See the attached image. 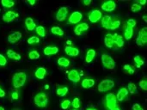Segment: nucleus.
<instances>
[{
	"mask_svg": "<svg viewBox=\"0 0 147 110\" xmlns=\"http://www.w3.org/2000/svg\"><path fill=\"white\" fill-rule=\"evenodd\" d=\"M26 81H27V74L24 72H18L14 73L11 79L12 86L15 89H19L21 87H23Z\"/></svg>",
	"mask_w": 147,
	"mask_h": 110,
	"instance_id": "1",
	"label": "nucleus"
},
{
	"mask_svg": "<svg viewBox=\"0 0 147 110\" xmlns=\"http://www.w3.org/2000/svg\"><path fill=\"white\" fill-rule=\"evenodd\" d=\"M48 96L45 92H38L34 97V103L39 108H46L48 105Z\"/></svg>",
	"mask_w": 147,
	"mask_h": 110,
	"instance_id": "2",
	"label": "nucleus"
},
{
	"mask_svg": "<svg viewBox=\"0 0 147 110\" xmlns=\"http://www.w3.org/2000/svg\"><path fill=\"white\" fill-rule=\"evenodd\" d=\"M101 59H102V65H103L106 69L113 70V69L115 68L116 63H115V59H114L111 56H109V54H107V53H102Z\"/></svg>",
	"mask_w": 147,
	"mask_h": 110,
	"instance_id": "3",
	"label": "nucleus"
},
{
	"mask_svg": "<svg viewBox=\"0 0 147 110\" xmlns=\"http://www.w3.org/2000/svg\"><path fill=\"white\" fill-rule=\"evenodd\" d=\"M105 105L109 110H114L117 108V99L114 93L107 94L105 97Z\"/></svg>",
	"mask_w": 147,
	"mask_h": 110,
	"instance_id": "4",
	"label": "nucleus"
},
{
	"mask_svg": "<svg viewBox=\"0 0 147 110\" xmlns=\"http://www.w3.org/2000/svg\"><path fill=\"white\" fill-rule=\"evenodd\" d=\"M115 86V82L111 79H103L97 87V90L99 92H106L114 88Z\"/></svg>",
	"mask_w": 147,
	"mask_h": 110,
	"instance_id": "5",
	"label": "nucleus"
},
{
	"mask_svg": "<svg viewBox=\"0 0 147 110\" xmlns=\"http://www.w3.org/2000/svg\"><path fill=\"white\" fill-rule=\"evenodd\" d=\"M147 43V28H143L140 30L139 35L136 39V44L140 47H143Z\"/></svg>",
	"mask_w": 147,
	"mask_h": 110,
	"instance_id": "6",
	"label": "nucleus"
},
{
	"mask_svg": "<svg viewBox=\"0 0 147 110\" xmlns=\"http://www.w3.org/2000/svg\"><path fill=\"white\" fill-rule=\"evenodd\" d=\"M102 17V13L99 9H92L90 12L88 14V18L90 22L96 23L98 21H100Z\"/></svg>",
	"mask_w": 147,
	"mask_h": 110,
	"instance_id": "7",
	"label": "nucleus"
},
{
	"mask_svg": "<svg viewBox=\"0 0 147 110\" xmlns=\"http://www.w3.org/2000/svg\"><path fill=\"white\" fill-rule=\"evenodd\" d=\"M19 16V14L14 10H9L7 12H5L3 16H2V19L3 22H7V23H9L11 22H13L16 18H17Z\"/></svg>",
	"mask_w": 147,
	"mask_h": 110,
	"instance_id": "8",
	"label": "nucleus"
},
{
	"mask_svg": "<svg viewBox=\"0 0 147 110\" xmlns=\"http://www.w3.org/2000/svg\"><path fill=\"white\" fill-rule=\"evenodd\" d=\"M67 16H68V9H67V7L63 6V7H60L59 9V10L57 11L55 18L59 22H63L66 19Z\"/></svg>",
	"mask_w": 147,
	"mask_h": 110,
	"instance_id": "9",
	"label": "nucleus"
},
{
	"mask_svg": "<svg viewBox=\"0 0 147 110\" xmlns=\"http://www.w3.org/2000/svg\"><path fill=\"white\" fill-rule=\"evenodd\" d=\"M83 18V14L80 11H74L71 14L68 19L69 24H77Z\"/></svg>",
	"mask_w": 147,
	"mask_h": 110,
	"instance_id": "10",
	"label": "nucleus"
},
{
	"mask_svg": "<svg viewBox=\"0 0 147 110\" xmlns=\"http://www.w3.org/2000/svg\"><path fill=\"white\" fill-rule=\"evenodd\" d=\"M67 77H68V79L72 82V83H78L81 79V75L79 74L78 71V70H75V69H72L68 73H67Z\"/></svg>",
	"mask_w": 147,
	"mask_h": 110,
	"instance_id": "11",
	"label": "nucleus"
},
{
	"mask_svg": "<svg viewBox=\"0 0 147 110\" xmlns=\"http://www.w3.org/2000/svg\"><path fill=\"white\" fill-rule=\"evenodd\" d=\"M102 9L106 11V12H111L113 10L115 9L116 8V3L113 0H109V1H106L104 2L102 6H101Z\"/></svg>",
	"mask_w": 147,
	"mask_h": 110,
	"instance_id": "12",
	"label": "nucleus"
},
{
	"mask_svg": "<svg viewBox=\"0 0 147 110\" xmlns=\"http://www.w3.org/2000/svg\"><path fill=\"white\" fill-rule=\"evenodd\" d=\"M21 38H22V33L19 32V31H15V32L10 33V34L8 35L7 40H8V42L10 43V44H15V43H16Z\"/></svg>",
	"mask_w": 147,
	"mask_h": 110,
	"instance_id": "13",
	"label": "nucleus"
},
{
	"mask_svg": "<svg viewBox=\"0 0 147 110\" xmlns=\"http://www.w3.org/2000/svg\"><path fill=\"white\" fill-rule=\"evenodd\" d=\"M90 28L88 23L86 22H83V23H79L78 25L76 26V28H74V33L76 35H81L83 32L87 31Z\"/></svg>",
	"mask_w": 147,
	"mask_h": 110,
	"instance_id": "14",
	"label": "nucleus"
},
{
	"mask_svg": "<svg viewBox=\"0 0 147 110\" xmlns=\"http://www.w3.org/2000/svg\"><path fill=\"white\" fill-rule=\"evenodd\" d=\"M59 53V47L56 46H47L44 48L43 53L46 56H52L55 55Z\"/></svg>",
	"mask_w": 147,
	"mask_h": 110,
	"instance_id": "15",
	"label": "nucleus"
},
{
	"mask_svg": "<svg viewBox=\"0 0 147 110\" xmlns=\"http://www.w3.org/2000/svg\"><path fill=\"white\" fill-rule=\"evenodd\" d=\"M128 90H127V89L126 88V87H122V88H121L119 90H118V92H117V95L115 96L116 97V99H117V101H119V102H123L126 98H127V97L128 96Z\"/></svg>",
	"mask_w": 147,
	"mask_h": 110,
	"instance_id": "16",
	"label": "nucleus"
},
{
	"mask_svg": "<svg viewBox=\"0 0 147 110\" xmlns=\"http://www.w3.org/2000/svg\"><path fill=\"white\" fill-rule=\"evenodd\" d=\"M65 52L67 55L71 57H77L79 55V53H80L78 48L75 47H71V46H66L65 47Z\"/></svg>",
	"mask_w": 147,
	"mask_h": 110,
	"instance_id": "17",
	"label": "nucleus"
},
{
	"mask_svg": "<svg viewBox=\"0 0 147 110\" xmlns=\"http://www.w3.org/2000/svg\"><path fill=\"white\" fill-rule=\"evenodd\" d=\"M24 23L28 31H33L36 28V23L34 22V21L32 17H27L24 21Z\"/></svg>",
	"mask_w": 147,
	"mask_h": 110,
	"instance_id": "18",
	"label": "nucleus"
},
{
	"mask_svg": "<svg viewBox=\"0 0 147 110\" xmlns=\"http://www.w3.org/2000/svg\"><path fill=\"white\" fill-rule=\"evenodd\" d=\"M113 40H114V43L115 45H116V47H122L124 46V39L121 35L118 34H113Z\"/></svg>",
	"mask_w": 147,
	"mask_h": 110,
	"instance_id": "19",
	"label": "nucleus"
},
{
	"mask_svg": "<svg viewBox=\"0 0 147 110\" xmlns=\"http://www.w3.org/2000/svg\"><path fill=\"white\" fill-rule=\"evenodd\" d=\"M47 75V70L44 67H38L34 72V76L38 79H44Z\"/></svg>",
	"mask_w": 147,
	"mask_h": 110,
	"instance_id": "20",
	"label": "nucleus"
},
{
	"mask_svg": "<svg viewBox=\"0 0 147 110\" xmlns=\"http://www.w3.org/2000/svg\"><path fill=\"white\" fill-rule=\"evenodd\" d=\"M6 55L9 59H14V60H20L22 59L21 54H19L18 53L13 51L12 49H8L6 52Z\"/></svg>",
	"mask_w": 147,
	"mask_h": 110,
	"instance_id": "21",
	"label": "nucleus"
},
{
	"mask_svg": "<svg viewBox=\"0 0 147 110\" xmlns=\"http://www.w3.org/2000/svg\"><path fill=\"white\" fill-rule=\"evenodd\" d=\"M104 44L107 47L112 48L115 45L114 40H113V34H107L104 37Z\"/></svg>",
	"mask_w": 147,
	"mask_h": 110,
	"instance_id": "22",
	"label": "nucleus"
},
{
	"mask_svg": "<svg viewBox=\"0 0 147 110\" xmlns=\"http://www.w3.org/2000/svg\"><path fill=\"white\" fill-rule=\"evenodd\" d=\"M94 85H95V80L92 78H84L81 83V86L84 89H90Z\"/></svg>",
	"mask_w": 147,
	"mask_h": 110,
	"instance_id": "23",
	"label": "nucleus"
},
{
	"mask_svg": "<svg viewBox=\"0 0 147 110\" xmlns=\"http://www.w3.org/2000/svg\"><path fill=\"white\" fill-rule=\"evenodd\" d=\"M112 20V17L110 16H103L101 19V22H102V26L106 28V29H109V24H110V22Z\"/></svg>",
	"mask_w": 147,
	"mask_h": 110,
	"instance_id": "24",
	"label": "nucleus"
},
{
	"mask_svg": "<svg viewBox=\"0 0 147 110\" xmlns=\"http://www.w3.org/2000/svg\"><path fill=\"white\" fill-rule=\"evenodd\" d=\"M96 54V53L94 49H89L87 51V53L85 56V61L87 63H91L93 61V59H95Z\"/></svg>",
	"mask_w": 147,
	"mask_h": 110,
	"instance_id": "25",
	"label": "nucleus"
},
{
	"mask_svg": "<svg viewBox=\"0 0 147 110\" xmlns=\"http://www.w3.org/2000/svg\"><path fill=\"white\" fill-rule=\"evenodd\" d=\"M133 36H134V28L127 26L124 30V38L127 40H129L133 38Z\"/></svg>",
	"mask_w": 147,
	"mask_h": 110,
	"instance_id": "26",
	"label": "nucleus"
},
{
	"mask_svg": "<svg viewBox=\"0 0 147 110\" xmlns=\"http://www.w3.org/2000/svg\"><path fill=\"white\" fill-rule=\"evenodd\" d=\"M68 88L66 86H60V87H58L57 90H56V94L60 97H65L67 93H68Z\"/></svg>",
	"mask_w": 147,
	"mask_h": 110,
	"instance_id": "27",
	"label": "nucleus"
},
{
	"mask_svg": "<svg viewBox=\"0 0 147 110\" xmlns=\"http://www.w3.org/2000/svg\"><path fill=\"white\" fill-rule=\"evenodd\" d=\"M51 33L53 34H55V35H58V36H63L64 34H65L64 31L62 30V28H60L58 26H53L51 28Z\"/></svg>",
	"mask_w": 147,
	"mask_h": 110,
	"instance_id": "28",
	"label": "nucleus"
},
{
	"mask_svg": "<svg viewBox=\"0 0 147 110\" xmlns=\"http://www.w3.org/2000/svg\"><path fill=\"white\" fill-rule=\"evenodd\" d=\"M57 63H58V65H59V66H61V67H65V68H66V67H68V66L70 65V60L67 59L65 58V57L59 58V59H58Z\"/></svg>",
	"mask_w": 147,
	"mask_h": 110,
	"instance_id": "29",
	"label": "nucleus"
},
{
	"mask_svg": "<svg viewBox=\"0 0 147 110\" xmlns=\"http://www.w3.org/2000/svg\"><path fill=\"white\" fill-rule=\"evenodd\" d=\"M121 26V21L119 19H112L111 22H110V24H109V29H112V30H115V29H117L119 27Z\"/></svg>",
	"mask_w": 147,
	"mask_h": 110,
	"instance_id": "30",
	"label": "nucleus"
},
{
	"mask_svg": "<svg viewBox=\"0 0 147 110\" xmlns=\"http://www.w3.org/2000/svg\"><path fill=\"white\" fill-rule=\"evenodd\" d=\"M134 63H135L137 68H140V67L145 64V60H144L140 55H136V56L134 58Z\"/></svg>",
	"mask_w": 147,
	"mask_h": 110,
	"instance_id": "31",
	"label": "nucleus"
},
{
	"mask_svg": "<svg viewBox=\"0 0 147 110\" xmlns=\"http://www.w3.org/2000/svg\"><path fill=\"white\" fill-rule=\"evenodd\" d=\"M35 32L41 38H44L46 36V29H45V28L43 26H36Z\"/></svg>",
	"mask_w": 147,
	"mask_h": 110,
	"instance_id": "32",
	"label": "nucleus"
},
{
	"mask_svg": "<svg viewBox=\"0 0 147 110\" xmlns=\"http://www.w3.org/2000/svg\"><path fill=\"white\" fill-rule=\"evenodd\" d=\"M40 55L39 53V52H37L36 50H32L28 53V58L32 60H35V59H40Z\"/></svg>",
	"mask_w": 147,
	"mask_h": 110,
	"instance_id": "33",
	"label": "nucleus"
},
{
	"mask_svg": "<svg viewBox=\"0 0 147 110\" xmlns=\"http://www.w3.org/2000/svg\"><path fill=\"white\" fill-rule=\"evenodd\" d=\"M127 89V90H128V93H130V94H132V95L137 93V86H136V84H134V83H129Z\"/></svg>",
	"mask_w": 147,
	"mask_h": 110,
	"instance_id": "34",
	"label": "nucleus"
},
{
	"mask_svg": "<svg viewBox=\"0 0 147 110\" xmlns=\"http://www.w3.org/2000/svg\"><path fill=\"white\" fill-rule=\"evenodd\" d=\"M1 4L4 8H12L15 5V2L10 1V0H2Z\"/></svg>",
	"mask_w": 147,
	"mask_h": 110,
	"instance_id": "35",
	"label": "nucleus"
},
{
	"mask_svg": "<svg viewBox=\"0 0 147 110\" xmlns=\"http://www.w3.org/2000/svg\"><path fill=\"white\" fill-rule=\"evenodd\" d=\"M40 42V38L37 36H31L28 39V44L29 45H34V44H38Z\"/></svg>",
	"mask_w": 147,
	"mask_h": 110,
	"instance_id": "36",
	"label": "nucleus"
},
{
	"mask_svg": "<svg viewBox=\"0 0 147 110\" xmlns=\"http://www.w3.org/2000/svg\"><path fill=\"white\" fill-rule=\"evenodd\" d=\"M123 71L126 72V73H127V74H134V72H135V71H134V69H133V67L130 65H124V66H123Z\"/></svg>",
	"mask_w": 147,
	"mask_h": 110,
	"instance_id": "37",
	"label": "nucleus"
},
{
	"mask_svg": "<svg viewBox=\"0 0 147 110\" xmlns=\"http://www.w3.org/2000/svg\"><path fill=\"white\" fill-rule=\"evenodd\" d=\"M71 103L70 102V100H64V101L61 103L60 107H61L62 109L66 110L69 109V107L71 106Z\"/></svg>",
	"mask_w": 147,
	"mask_h": 110,
	"instance_id": "38",
	"label": "nucleus"
},
{
	"mask_svg": "<svg viewBox=\"0 0 147 110\" xmlns=\"http://www.w3.org/2000/svg\"><path fill=\"white\" fill-rule=\"evenodd\" d=\"M20 97V95H19V92L17 90H14L11 92L10 94V99L11 101H17Z\"/></svg>",
	"mask_w": 147,
	"mask_h": 110,
	"instance_id": "39",
	"label": "nucleus"
},
{
	"mask_svg": "<svg viewBox=\"0 0 147 110\" xmlns=\"http://www.w3.org/2000/svg\"><path fill=\"white\" fill-rule=\"evenodd\" d=\"M71 105L74 108V109H79V107H80V100H79V98L78 97L74 98L73 101H72V103H71Z\"/></svg>",
	"mask_w": 147,
	"mask_h": 110,
	"instance_id": "40",
	"label": "nucleus"
},
{
	"mask_svg": "<svg viewBox=\"0 0 147 110\" xmlns=\"http://www.w3.org/2000/svg\"><path fill=\"white\" fill-rule=\"evenodd\" d=\"M139 86L141 90L146 91L147 90V80L146 79H142L139 83Z\"/></svg>",
	"mask_w": 147,
	"mask_h": 110,
	"instance_id": "41",
	"label": "nucleus"
},
{
	"mask_svg": "<svg viewBox=\"0 0 147 110\" xmlns=\"http://www.w3.org/2000/svg\"><path fill=\"white\" fill-rule=\"evenodd\" d=\"M142 9V6H140V4H138L137 3H133V5L131 6V10L133 12H138V11H140Z\"/></svg>",
	"mask_w": 147,
	"mask_h": 110,
	"instance_id": "42",
	"label": "nucleus"
},
{
	"mask_svg": "<svg viewBox=\"0 0 147 110\" xmlns=\"http://www.w3.org/2000/svg\"><path fill=\"white\" fill-rule=\"evenodd\" d=\"M137 24V22L135 19H133V18H130L127 21V27H130V28H134Z\"/></svg>",
	"mask_w": 147,
	"mask_h": 110,
	"instance_id": "43",
	"label": "nucleus"
},
{
	"mask_svg": "<svg viewBox=\"0 0 147 110\" xmlns=\"http://www.w3.org/2000/svg\"><path fill=\"white\" fill-rule=\"evenodd\" d=\"M7 65V59L4 55L0 53V66H5Z\"/></svg>",
	"mask_w": 147,
	"mask_h": 110,
	"instance_id": "44",
	"label": "nucleus"
},
{
	"mask_svg": "<svg viewBox=\"0 0 147 110\" xmlns=\"http://www.w3.org/2000/svg\"><path fill=\"white\" fill-rule=\"evenodd\" d=\"M133 110H145L139 103H135L134 105H133V108H132Z\"/></svg>",
	"mask_w": 147,
	"mask_h": 110,
	"instance_id": "45",
	"label": "nucleus"
},
{
	"mask_svg": "<svg viewBox=\"0 0 147 110\" xmlns=\"http://www.w3.org/2000/svg\"><path fill=\"white\" fill-rule=\"evenodd\" d=\"M25 3L29 4V5H31V6H33V5H34L37 3V1H35V0H28V1H25Z\"/></svg>",
	"mask_w": 147,
	"mask_h": 110,
	"instance_id": "46",
	"label": "nucleus"
},
{
	"mask_svg": "<svg viewBox=\"0 0 147 110\" xmlns=\"http://www.w3.org/2000/svg\"><path fill=\"white\" fill-rule=\"evenodd\" d=\"M6 96V92L0 87V98H3Z\"/></svg>",
	"mask_w": 147,
	"mask_h": 110,
	"instance_id": "47",
	"label": "nucleus"
},
{
	"mask_svg": "<svg viewBox=\"0 0 147 110\" xmlns=\"http://www.w3.org/2000/svg\"><path fill=\"white\" fill-rule=\"evenodd\" d=\"M91 3H92V1H91V0H84V1H83V3H84L85 6H88V5H90Z\"/></svg>",
	"mask_w": 147,
	"mask_h": 110,
	"instance_id": "48",
	"label": "nucleus"
},
{
	"mask_svg": "<svg viewBox=\"0 0 147 110\" xmlns=\"http://www.w3.org/2000/svg\"><path fill=\"white\" fill-rule=\"evenodd\" d=\"M138 4H140V6H142V5H146V0H142V1H137L136 2Z\"/></svg>",
	"mask_w": 147,
	"mask_h": 110,
	"instance_id": "49",
	"label": "nucleus"
},
{
	"mask_svg": "<svg viewBox=\"0 0 147 110\" xmlns=\"http://www.w3.org/2000/svg\"><path fill=\"white\" fill-rule=\"evenodd\" d=\"M66 44H67V46H71L72 44V42H71V40H67L66 41Z\"/></svg>",
	"mask_w": 147,
	"mask_h": 110,
	"instance_id": "50",
	"label": "nucleus"
},
{
	"mask_svg": "<svg viewBox=\"0 0 147 110\" xmlns=\"http://www.w3.org/2000/svg\"><path fill=\"white\" fill-rule=\"evenodd\" d=\"M86 110H97L96 109H93V108H88L86 109Z\"/></svg>",
	"mask_w": 147,
	"mask_h": 110,
	"instance_id": "51",
	"label": "nucleus"
},
{
	"mask_svg": "<svg viewBox=\"0 0 147 110\" xmlns=\"http://www.w3.org/2000/svg\"><path fill=\"white\" fill-rule=\"evenodd\" d=\"M143 19L145 20V22H147V16H143Z\"/></svg>",
	"mask_w": 147,
	"mask_h": 110,
	"instance_id": "52",
	"label": "nucleus"
},
{
	"mask_svg": "<svg viewBox=\"0 0 147 110\" xmlns=\"http://www.w3.org/2000/svg\"><path fill=\"white\" fill-rule=\"evenodd\" d=\"M0 110H5V109H4L3 107H1V106H0Z\"/></svg>",
	"mask_w": 147,
	"mask_h": 110,
	"instance_id": "53",
	"label": "nucleus"
},
{
	"mask_svg": "<svg viewBox=\"0 0 147 110\" xmlns=\"http://www.w3.org/2000/svg\"><path fill=\"white\" fill-rule=\"evenodd\" d=\"M114 110H121L120 109H119V108H118V107H117V108H116V109H115Z\"/></svg>",
	"mask_w": 147,
	"mask_h": 110,
	"instance_id": "54",
	"label": "nucleus"
},
{
	"mask_svg": "<svg viewBox=\"0 0 147 110\" xmlns=\"http://www.w3.org/2000/svg\"><path fill=\"white\" fill-rule=\"evenodd\" d=\"M73 110H77V109H73Z\"/></svg>",
	"mask_w": 147,
	"mask_h": 110,
	"instance_id": "55",
	"label": "nucleus"
}]
</instances>
